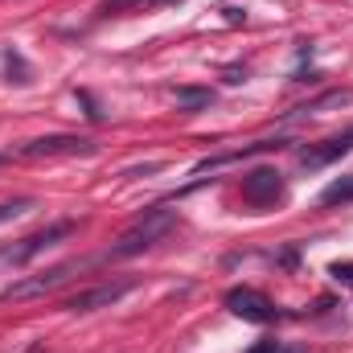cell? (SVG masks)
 I'll return each mask as SVG.
<instances>
[{
    "label": "cell",
    "mask_w": 353,
    "mask_h": 353,
    "mask_svg": "<svg viewBox=\"0 0 353 353\" xmlns=\"http://www.w3.org/2000/svg\"><path fill=\"white\" fill-rule=\"evenodd\" d=\"M283 197V173L279 169H251V173L243 176V201L247 205H275Z\"/></svg>",
    "instance_id": "cell-5"
},
{
    "label": "cell",
    "mask_w": 353,
    "mask_h": 353,
    "mask_svg": "<svg viewBox=\"0 0 353 353\" xmlns=\"http://www.w3.org/2000/svg\"><path fill=\"white\" fill-rule=\"evenodd\" d=\"M33 210V197H17V201H0V222H8V218H21V214H29Z\"/></svg>",
    "instance_id": "cell-13"
},
{
    "label": "cell",
    "mask_w": 353,
    "mask_h": 353,
    "mask_svg": "<svg viewBox=\"0 0 353 353\" xmlns=\"http://www.w3.org/2000/svg\"><path fill=\"white\" fill-rule=\"evenodd\" d=\"M271 148H283V140H255V144H247V148H239V152L210 157V161H201L193 173H210V169H218V165H230V161H243V157H255V152H271Z\"/></svg>",
    "instance_id": "cell-9"
},
{
    "label": "cell",
    "mask_w": 353,
    "mask_h": 353,
    "mask_svg": "<svg viewBox=\"0 0 353 353\" xmlns=\"http://www.w3.org/2000/svg\"><path fill=\"white\" fill-rule=\"evenodd\" d=\"M94 259H70V263H58L50 267V271H41V275H29V279H17V283H8L4 292H0V300H29V296H41V292H54V288H62L74 271H87Z\"/></svg>",
    "instance_id": "cell-3"
},
{
    "label": "cell",
    "mask_w": 353,
    "mask_h": 353,
    "mask_svg": "<svg viewBox=\"0 0 353 353\" xmlns=\"http://www.w3.org/2000/svg\"><path fill=\"white\" fill-rule=\"evenodd\" d=\"M136 288V279H115V283H99V288H87V292H79V296H70L62 308L66 312H94V308H111V304H119L128 292Z\"/></svg>",
    "instance_id": "cell-4"
},
{
    "label": "cell",
    "mask_w": 353,
    "mask_h": 353,
    "mask_svg": "<svg viewBox=\"0 0 353 353\" xmlns=\"http://www.w3.org/2000/svg\"><path fill=\"white\" fill-rule=\"evenodd\" d=\"M0 161H4V157H0Z\"/></svg>",
    "instance_id": "cell-16"
},
{
    "label": "cell",
    "mask_w": 353,
    "mask_h": 353,
    "mask_svg": "<svg viewBox=\"0 0 353 353\" xmlns=\"http://www.w3.org/2000/svg\"><path fill=\"white\" fill-rule=\"evenodd\" d=\"M329 275H333L337 283H345V288H353V263H333V267H329Z\"/></svg>",
    "instance_id": "cell-14"
},
{
    "label": "cell",
    "mask_w": 353,
    "mask_h": 353,
    "mask_svg": "<svg viewBox=\"0 0 353 353\" xmlns=\"http://www.w3.org/2000/svg\"><path fill=\"white\" fill-rule=\"evenodd\" d=\"M87 152H94L87 136H41L21 144V157H87Z\"/></svg>",
    "instance_id": "cell-8"
},
{
    "label": "cell",
    "mask_w": 353,
    "mask_h": 353,
    "mask_svg": "<svg viewBox=\"0 0 353 353\" xmlns=\"http://www.w3.org/2000/svg\"><path fill=\"white\" fill-rule=\"evenodd\" d=\"M226 308L234 316L251 321V325H271L275 321V304L267 300L263 292H255V288H230L226 292Z\"/></svg>",
    "instance_id": "cell-6"
},
{
    "label": "cell",
    "mask_w": 353,
    "mask_h": 353,
    "mask_svg": "<svg viewBox=\"0 0 353 353\" xmlns=\"http://www.w3.org/2000/svg\"><path fill=\"white\" fill-rule=\"evenodd\" d=\"M353 201V173L350 176H337L333 185H325L321 189V205H345Z\"/></svg>",
    "instance_id": "cell-11"
},
{
    "label": "cell",
    "mask_w": 353,
    "mask_h": 353,
    "mask_svg": "<svg viewBox=\"0 0 353 353\" xmlns=\"http://www.w3.org/2000/svg\"><path fill=\"white\" fill-rule=\"evenodd\" d=\"M70 234H74V222H54V226H46V230H37V234H25V239L0 247V267H25L29 259H37L46 247H58V243L70 239Z\"/></svg>",
    "instance_id": "cell-2"
},
{
    "label": "cell",
    "mask_w": 353,
    "mask_h": 353,
    "mask_svg": "<svg viewBox=\"0 0 353 353\" xmlns=\"http://www.w3.org/2000/svg\"><path fill=\"white\" fill-rule=\"evenodd\" d=\"M181 0H107L99 12L103 17H111V12H144V8H173Z\"/></svg>",
    "instance_id": "cell-10"
},
{
    "label": "cell",
    "mask_w": 353,
    "mask_h": 353,
    "mask_svg": "<svg viewBox=\"0 0 353 353\" xmlns=\"http://www.w3.org/2000/svg\"><path fill=\"white\" fill-rule=\"evenodd\" d=\"M173 99H176V111H201V107H210V103H214V94H210V90H201V87H181Z\"/></svg>",
    "instance_id": "cell-12"
},
{
    "label": "cell",
    "mask_w": 353,
    "mask_h": 353,
    "mask_svg": "<svg viewBox=\"0 0 353 353\" xmlns=\"http://www.w3.org/2000/svg\"><path fill=\"white\" fill-rule=\"evenodd\" d=\"M345 152H353V128L350 132H341V136H329V140H321V144H308V148H300L296 152V161H300V169H325V165H333V161H341Z\"/></svg>",
    "instance_id": "cell-7"
},
{
    "label": "cell",
    "mask_w": 353,
    "mask_h": 353,
    "mask_svg": "<svg viewBox=\"0 0 353 353\" xmlns=\"http://www.w3.org/2000/svg\"><path fill=\"white\" fill-rule=\"evenodd\" d=\"M247 353H283V345L267 337V341H259V345H251V350H247Z\"/></svg>",
    "instance_id": "cell-15"
},
{
    "label": "cell",
    "mask_w": 353,
    "mask_h": 353,
    "mask_svg": "<svg viewBox=\"0 0 353 353\" xmlns=\"http://www.w3.org/2000/svg\"><path fill=\"white\" fill-rule=\"evenodd\" d=\"M176 226V214L173 210H165V205H152V210H144L119 239H115V247L103 255V259H132V255H144L148 247H157L169 230Z\"/></svg>",
    "instance_id": "cell-1"
}]
</instances>
